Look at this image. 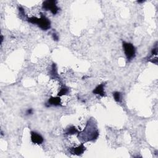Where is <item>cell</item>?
<instances>
[{"instance_id":"cell-1","label":"cell","mask_w":158,"mask_h":158,"mask_svg":"<svg viewBox=\"0 0 158 158\" xmlns=\"http://www.w3.org/2000/svg\"><path fill=\"white\" fill-rule=\"evenodd\" d=\"M27 21L31 24H37L38 26L43 30H48L51 28L50 21L42 14H41L40 18L32 17L27 18Z\"/></svg>"},{"instance_id":"cell-2","label":"cell","mask_w":158,"mask_h":158,"mask_svg":"<svg viewBox=\"0 0 158 158\" xmlns=\"http://www.w3.org/2000/svg\"><path fill=\"white\" fill-rule=\"evenodd\" d=\"M123 48H124V53L127 57V60L129 61H130L135 57L136 55V50H135V46L130 43H127V42H124L122 43Z\"/></svg>"},{"instance_id":"cell-3","label":"cell","mask_w":158,"mask_h":158,"mask_svg":"<svg viewBox=\"0 0 158 158\" xmlns=\"http://www.w3.org/2000/svg\"><path fill=\"white\" fill-rule=\"evenodd\" d=\"M56 4L57 1L54 0H47L43 3L42 8L45 11H50L53 15H55L59 10Z\"/></svg>"},{"instance_id":"cell-4","label":"cell","mask_w":158,"mask_h":158,"mask_svg":"<svg viewBox=\"0 0 158 158\" xmlns=\"http://www.w3.org/2000/svg\"><path fill=\"white\" fill-rule=\"evenodd\" d=\"M31 140L33 143L37 145H41L44 142V139L42 135L35 132H31Z\"/></svg>"},{"instance_id":"cell-5","label":"cell","mask_w":158,"mask_h":158,"mask_svg":"<svg viewBox=\"0 0 158 158\" xmlns=\"http://www.w3.org/2000/svg\"><path fill=\"white\" fill-rule=\"evenodd\" d=\"M86 148L84 146L83 143H82L81 145L75 147V148H72L70 150V153H71L72 154L74 155H77V156H79V155H81L82 154H83V152L85 151Z\"/></svg>"},{"instance_id":"cell-6","label":"cell","mask_w":158,"mask_h":158,"mask_svg":"<svg viewBox=\"0 0 158 158\" xmlns=\"http://www.w3.org/2000/svg\"><path fill=\"white\" fill-rule=\"evenodd\" d=\"M104 83L99 85L95 88V89L93 91V93L95 95H98L101 96H104L106 95L105 92H104Z\"/></svg>"},{"instance_id":"cell-7","label":"cell","mask_w":158,"mask_h":158,"mask_svg":"<svg viewBox=\"0 0 158 158\" xmlns=\"http://www.w3.org/2000/svg\"><path fill=\"white\" fill-rule=\"evenodd\" d=\"M61 99L59 97H51L46 103V106H61Z\"/></svg>"},{"instance_id":"cell-8","label":"cell","mask_w":158,"mask_h":158,"mask_svg":"<svg viewBox=\"0 0 158 158\" xmlns=\"http://www.w3.org/2000/svg\"><path fill=\"white\" fill-rule=\"evenodd\" d=\"M78 133V130L76 129L74 126H71L69 128H68L66 131V134L67 135H74L75 133Z\"/></svg>"},{"instance_id":"cell-9","label":"cell","mask_w":158,"mask_h":158,"mask_svg":"<svg viewBox=\"0 0 158 158\" xmlns=\"http://www.w3.org/2000/svg\"><path fill=\"white\" fill-rule=\"evenodd\" d=\"M69 93V88L66 86H63L61 88L58 93V96H61L65 95Z\"/></svg>"},{"instance_id":"cell-10","label":"cell","mask_w":158,"mask_h":158,"mask_svg":"<svg viewBox=\"0 0 158 158\" xmlns=\"http://www.w3.org/2000/svg\"><path fill=\"white\" fill-rule=\"evenodd\" d=\"M113 96L115 101L116 102H121V94L118 92H115L113 93Z\"/></svg>"},{"instance_id":"cell-11","label":"cell","mask_w":158,"mask_h":158,"mask_svg":"<svg viewBox=\"0 0 158 158\" xmlns=\"http://www.w3.org/2000/svg\"><path fill=\"white\" fill-rule=\"evenodd\" d=\"M51 75L54 76V78L57 77V68H56V65L55 64H53L52 66V69H51Z\"/></svg>"},{"instance_id":"cell-12","label":"cell","mask_w":158,"mask_h":158,"mask_svg":"<svg viewBox=\"0 0 158 158\" xmlns=\"http://www.w3.org/2000/svg\"><path fill=\"white\" fill-rule=\"evenodd\" d=\"M19 11L20 13L22 14V16H24V15H25V11H24V9L23 8H22V7H19Z\"/></svg>"},{"instance_id":"cell-13","label":"cell","mask_w":158,"mask_h":158,"mask_svg":"<svg viewBox=\"0 0 158 158\" xmlns=\"http://www.w3.org/2000/svg\"><path fill=\"white\" fill-rule=\"evenodd\" d=\"M52 36H53V40H54V41H58V40H59L58 36H57V35L56 34V33H53V35H52Z\"/></svg>"},{"instance_id":"cell-14","label":"cell","mask_w":158,"mask_h":158,"mask_svg":"<svg viewBox=\"0 0 158 158\" xmlns=\"http://www.w3.org/2000/svg\"><path fill=\"white\" fill-rule=\"evenodd\" d=\"M33 114V109H28V110L26 112V115H31Z\"/></svg>"},{"instance_id":"cell-15","label":"cell","mask_w":158,"mask_h":158,"mask_svg":"<svg viewBox=\"0 0 158 158\" xmlns=\"http://www.w3.org/2000/svg\"><path fill=\"white\" fill-rule=\"evenodd\" d=\"M3 36H1V43H3Z\"/></svg>"}]
</instances>
